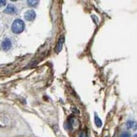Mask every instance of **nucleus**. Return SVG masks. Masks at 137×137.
Instances as JSON below:
<instances>
[{
  "label": "nucleus",
  "mask_w": 137,
  "mask_h": 137,
  "mask_svg": "<svg viewBox=\"0 0 137 137\" xmlns=\"http://www.w3.org/2000/svg\"><path fill=\"white\" fill-rule=\"evenodd\" d=\"M25 29V23L21 19L15 20L12 25V30L15 34H20Z\"/></svg>",
  "instance_id": "f257e3e1"
},
{
  "label": "nucleus",
  "mask_w": 137,
  "mask_h": 137,
  "mask_svg": "<svg viewBox=\"0 0 137 137\" xmlns=\"http://www.w3.org/2000/svg\"><path fill=\"white\" fill-rule=\"evenodd\" d=\"M36 17V14L35 11L34 10H28L26 11L24 14V17L27 21H32L34 20Z\"/></svg>",
  "instance_id": "f03ea898"
},
{
  "label": "nucleus",
  "mask_w": 137,
  "mask_h": 137,
  "mask_svg": "<svg viewBox=\"0 0 137 137\" xmlns=\"http://www.w3.org/2000/svg\"><path fill=\"white\" fill-rule=\"evenodd\" d=\"M64 36L63 35L60 36V38L58 39L57 44H56V47H55V52L56 53H59L62 51V47L64 45Z\"/></svg>",
  "instance_id": "7ed1b4c3"
},
{
  "label": "nucleus",
  "mask_w": 137,
  "mask_h": 137,
  "mask_svg": "<svg viewBox=\"0 0 137 137\" xmlns=\"http://www.w3.org/2000/svg\"><path fill=\"white\" fill-rule=\"evenodd\" d=\"M12 47V42L9 38H6V39L2 42V47L5 51H8Z\"/></svg>",
  "instance_id": "20e7f679"
},
{
  "label": "nucleus",
  "mask_w": 137,
  "mask_h": 137,
  "mask_svg": "<svg viewBox=\"0 0 137 137\" xmlns=\"http://www.w3.org/2000/svg\"><path fill=\"white\" fill-rule=\"evenodd\" d=\"M4 13H8V14H15L17 13V8L13 5L10 4L4 10Z\"/></svg>",
  "instance_id": "39448f33"
},
{
  "label": "nucleus",
  "mask_w": 137,
  "mask_h": 137,
  "mask_svg": "<svg viewBox=\"0 0 137 137\" xmlns=\"http://www.w3.org/2000/svg\"><path fill=\"white\" fill-rule=\"evenodd\" d=\"M126 125L128 127V128L129 129H132V130H135L136 128V123L135 121L132 120H129L127 121Z\"/></svg>",
  "instance_id": "423d86ee"
},
{
  "label": "nucleus",
  "mask_w": 137,
  "mask_h": 137,
  "mask_svg": "<svg viewBox=\"0 0 137 137\" xmlns=\"http://www.w3.org/2000/svg\"><path fill=\"white\" fill-rule=\"evenodd\" d=\"M95 123L96 125H97L98 128L102 127V120H101V119H100L97 114H95Z\"/></svg>",
  "instance_id": "0eeeda50"
},
{
  "label": "nucleus",
  "mask_w": 137,
  "mask_h": 137,
  "mask_svg": "<svg viewBox=\"0 0 137 137\" xmlns=\"http://www.w3.org/2000/svg\"><path fill=\"white\" fill-rule=\"evenodd\" d=\"M39 3L38 1H27V4L32 6H36Z\"/></svg>",
  "instance_id": "6e6552de"
},
{
  "label": "nucleus",
  "mask_w": 137,
  "mask_h": 137,
  "mask_svg": "<svg viewBox=\"0 0 137 137\" xmlns=\"http://www.w3.org/2000/svg\"><path fill=\"white\" fill-rule=\"evenodd\" d=\"M120 137H130V134L128 132H123L120 135Z\"/></svg>",
  "instance_id": "1a4fd4ad"
},
{
  "label": "nucleus",
  "mask_w": 137,
  "mask_h": 137,
  "mask_svg": "<svg viewBox=\"0 0 137 137\" xmlns=\"http://www.w3.org/2000/svg\"><path fill=\"white\" fill-rule=\"evenodd\" d=\"M6 4V1H3V0H0V7L4 6L5 4Z\"/></svg>",
  "instance_id": "9d476101"
},
{
  "label": "nucleus",
  "mask_w": 137,
  "mask_h": 137,
  "mask_svg": "<svg viewBox=\"0 0 137 137\" xmlns=\"http://www.w3.org/2000/svg\"><path fill=\"white\" fill-rule=\"evenodd\" d=\"M133 137H136V134L134 135V136H133Z\"/></svg>",
  "instance_id": "9b49d317"
}]
</instances>
